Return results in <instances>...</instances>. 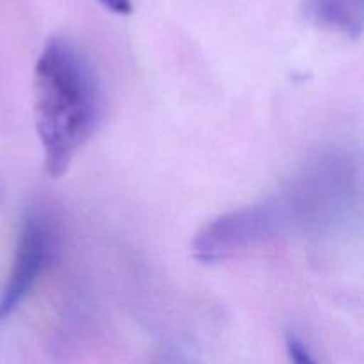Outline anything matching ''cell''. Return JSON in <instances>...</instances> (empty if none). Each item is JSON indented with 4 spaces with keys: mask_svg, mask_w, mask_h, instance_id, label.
Returning <instances> with one entry per match:
<instances>
[{
    "mask_svg": "<svg viewBox=\"0 0 364 364\" xmlns=\"http://www.w3.org/2000/svg\"><path fill=\"white\" fill-rule=\"evenodd\" d=\"M105 116L95 64L73 41L50 38L34 68V123L50 178L68 173Z\"/></svg>",
    "mask_w": 364,
    "mask_h": 364,
    "instance_id": "6da1fadb",
    "label": "cell"
},
{
    "mask_svg": "<svg viewBox=\"0 0 364 364\" xmlns=\"http://www.w3.org/2000/svg\"><path fill=\"white\" fill-rule=\"evenodd\" d=\"M299 194L270 198L258 205L217 217L194 240V255L206 263L219 262L233 252L287 233L301 215Z\"/></svg>",
    "mask_w": 364,
    "mask_h": 364,
    "instance_id": "7a4b0ae2",
    "label": "cell"
},
{
    "mask_svg": "<svg viewBox=\"0 0 364 364\" xmlns=\"http://www.w3.org/2000/svg\"><path fill=\"white\" fill-rule=\"evenodd\" d=\"M53 224L41 212H28L21 219L14 247L13 267L0 297V320L7 318L31 295L55 255Z\"/></svg>",
    "mask_w": 364,
    "mask_h": 364,
    "instance_id": "3957f363",
    "label": "cell"
},
{
    "mask_svg": "<svg viewBox=\"0 0 364 364\" xmlns=\"http://www.w3.org/2000/svg\"><path fill=\"white\" fill-rule=\"evenodd\" d=\"M313 20L333 31L359 36L363 27V0H309Z\"/></svg>",
    "mask_w": 364,
    "mask_h": 364,
    "instance_id": "277c9868",
    "label": "cell"
},
{
    "mask_svg": "<svg viewBox=\"0 0 364 364\" xmlns=\"http://www.w3.org/2000/svg\"><path fill=\"white\" fill-rule=\"evenodd\" d=\"M284 343H287V352L294 363L299 364H311L315 363V358L311 355V350L306 345V341L299 336L295 331H288L284 336Z\"/></svg>",
    "mask_w": 364,
    "mask_h": 364,
    "instance_id": "5b68a950",
    "label": "cell"
},
{
    "mask_svg": "<svg viewBox=\"0 0 364 364\" xmlns=\"http://www.w3.org/2000/svg\"><path fill=\"white\" fill-rule=\"evenodd\" d=\"M103 7L116 14H130L132 13V0H98Z\"/></svg>",
    "mask_w": 364,
    "mask_h": 364,
    "instance_id": "8992f818",
    "label": "cell"
}]
</instances>
